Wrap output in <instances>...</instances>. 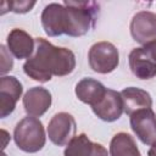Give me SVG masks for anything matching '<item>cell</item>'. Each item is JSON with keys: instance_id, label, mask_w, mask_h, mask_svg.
Masks as SVG:
<instances>
[{"instance_id": "6da1fadb", "label": "cell", "mask_w": 156, "mask_h": 156, "mask_svg": "<svg viewBox=\"0 0 156 156\" xmlns=\"http://www.w3.org/2000/svg\"><path fill=\"white\" fill-rule=\"evenodd\" d=\"M74 68V54L69 49L52 45L44 38H35L34 52L23 65L24 73L40 83L49 82L52 76H67Z\"/></svg>"}, {"instance_id": "7a4b0ae2", "label": "cell", "mask_w": 156, "mask_h": 156, "mask_svg": "<svg viewBox=\"0 0 156 156\" xmlns=\"http://www.w3.org/2000/svg\"><path fill=\"white\" fill-rule=\"evenodd\" d=\"M99 5L94 1H63L62 30L73 38L83 37L95 27Z\"/></svg>"}, {"instance_id": "3957f363", "label": "cell", "mask_w": 156, "mask_h": 156, "mask_svg": "<svg viewBox=\"0 0 156 156\" xmlns=\"http://www.w3.org/2000/svg\"><path fill=\"white\" fill-rule=\"evenodd\" d=\"M13 140L17 147L24 152L40 151L46 141V135L43 123L37 117H24L15 127Z\"/></svg>"}, {"instance_id": "277c9868", "label": "cell", "mask_w": 156, "mask_h": 156, "mask_svg": "<svg viewBox=\"0 0 156 156\" xmlns=\"http://www.w3.org/2000/svg\"><path fill=\"white\" fill-rule=\"evenodd\" d=\"M88 61L94 72L107 74L117 68L119 63V54L112 43L99 41L89 49Z\"/></svg>"}, {"instance_id": "5b68a950", "label": "cell", "mask_w": 156, "mask_h": 156, "mask_svg": "<svg viewBox=\"0 0 156 156\" xmlns=\"http://www.w3.org/2000/svg\"><path fill=\"white\" fill-rule=\"evenodd\" d=\"M130 128L138 139L149 146L156 144V113L152 108H141L129 116Z\"/></svg>"}, {"instance_id": "8992f818", "label": "cell", "mask_w": 156, "mask_h": 156, "mask_svg": "<svg viewBox=\"0 0 156 156\" xmlns=\"http://www.w3.org/2000/svg\"><path fill=\"white\" fill-rule=\"evenodd\" d=\"M77 124L74 117L68 112L56 113L48 124V136L50 141L57 146L67 145L76 136Z\"/></svg>"}, {"instance_id": "52a82bcc", "label": "cell", "mask_w": 156, "mask_h": 156, "mask_svg": "<svg viewBox=\"0 0 156 156\" xmlns=\"http://www.w3.org/2000/svg\"><path fill=\"white\" fill-rule=\"evenodd\" d=\"M130 34L141 45L156 40V13L151 11L136 12L130 22Z\"/></svg>"}, {"instance_id": "ba28073f", "label": "cell", "mask_w": 156, "mask_h": 156, "mask_svg": "<svg viewBox=\"0 0 156 156\" xmlns=\"http://www.w3.org/2000/svg\"><path fill=\"white\" fill-rule=\"evenodd\" d=\"M21 82L13 76H2L0 78V117L5 118L15 111L16 104L22 95Z\"/></svg>"}, {"instance_id": "9c48e42d", "label": "cell", "mask_w": 156, "mask_h": 156, "mask_svg": "<svg viewBox=\"0 0 156 156\" xmlns=\"http://www.w3.org/2000/svg\"><path fill=\"white\" fill-rule=\"evenodd\" d=\"M91 108L93 112L101 121L115 122L124 112V102L121 93L112 89H107L104 98L98 104L91 106Z\"/></svg>"}, {"instance_id": "30bf717a", "label": "cell", "mask_w": 156, "mask_h": 156, "mask_svg": "<svg viewBox=\"0 0 156 156\" xmlns=\"http://www.w3.org/2000/svg\"><path fill=\"white\" fill-rule=\"evenodd\" d=\"M51 93L43 87L30 88L23 96V107L28 116L40 117L51 106Z\"/></svg>"}, {"instance_id": "8fae6325", "label": "cell", "mask_w": 156, "mask_h": 156, "mask_svg": "<svg viewBox=\"0 0 156 156\" xmlns=\"http://www.w3.org/2000/svg\"><path fill=\"white\" fill-rule=\"evenodd\" d=\"M129 68L139 79H151L156 76V63L144 46L135 48L128 56Z\"/></svg>"}, {"instance_id": "7c38bea8", "label": "cell", "mask_w": 156, "mask_h": 156, "mask_svg": "<svg viewBox=\"0 0 156 156\" xmlns=\"http://www.w3.org/2000/svg\"><path fill=\"white\" fill-rule=\"evenodd\" d=\"M9 51L18 60L29 58L35 49V39H33L26 30L13 28L6 39Z\"/></svg>"}, {"instance_id": "4fadbf2b", "label": "cell", "mask_w": 156, "mask_h": 156, "mask_svg": "<svg viewBox=\"0 0 156 156\" xmlns=\"http://www.w3.org/2000/svg\"><path fill=\"white\" fill-rule=\"evenodd\" d=\"M63 156H108L107 150L99 143H93L87 134L82 133L71 139Z\"/></svg>"}, {"instance_id": "5bb4252c", "label": "cell", "mask_w": 156, "mask_h": 156, "mask_svg": "<svg viewBox=\"0 0 156 156\" xmlns=\"http://www.w3.org/2000/svg\"><path fill=\"white\" fill-rule=\"evenodd\" d=\"M62 13H63V4L51 2L44 7L40 20L44 32L49 37H60L63 34Z\"/></svg>"}, {"instance_id": "9a60e30c", "label": "cell", "mask_w": 156, "mask_h": 156, "mask_svg": "<svg viewBox=\"0 0 156 156\" xmlns=\"http://www.w3.org/2000/svg\"><path fill=\"white\" fill-rule=\"evenodd\" d=\"M107 88L99 80L93 78H83L76 85V95L77 98L90 106L98 104L105 95Z\"/></svg>"}, {"instance_id": "2e32d148", "label": "cell", "mask_w": 156, "mask_h": 156, "mask_svg": "<svg viewBox=\"0 0 156 156\" xmlns=\"http://www.w3.org/2000/svg\"><path fill=\"white\" fill-rule=\"evenodd\" d=\"M123 102H124V112L130 116L138 110L141 108H151L152 99L151 95L140 88L128 87L121 91Z\"/></svg>"}, {"instance_id": "e0dca14e", "label": "cell", "mask_w": 156, "mask_h": 156, "mask_svg": "<svg viewBox=\"0 0 156 156\" xmlns=\"http://www.w3.org/2000/svg\"><path fill=\"white\" fill-rule=\"evenodd\" d=\"M110 155L111 156H141L133 136L124 132L117 133L111 139Z\"/></svg>"}, {"instance_id": "ac0fdd59", "label": "cell", "mask_w": 156, "mask_h": 156, "mask_svg": "<svg viewBox=\"0 0 156 156\" xmlns=\"http://www.w3.org/2000/svg\"><path fill=\"white\" fill-rule=\"evenodd\" d=\"M6 4L9 5V11H12L15 13H26L33 9V6L35 5V1L21 0V1H10Z\"/></svg>"}, {"instance_id": "d6986e66", "label": "cell", "mask_w": 156, "mask_h": 156, "mask_svg": "<svg viewBox=\"0 0 156 156\" xmlns=\"http://www.w3.org/2000/svg\"><path fill=\"white\" fill-rule=\"evenodd\" d=\"M0 49H1V57H2V60H1V74H5L6 72H9V71L12 69V67H13V60H12L11 55L7 54L6 48L4 45H1Z\"/></svg>"}, {"instance_id": "ffe728a7", "label": "cell", "mask_w": 156, "mask_h": 156, "mask_svg": "<svg viewBox=\"0 0 156 156\" xmlns=\"http://www.w3.org/2000/svg\"><path fill=\"white\" fill-rule=\"evenodd\" d=\"M145 49H146V51L149 52V55L151 56V58L155 61V63H156V40H154V41H151V43H147V44H145V45H143Z\"/></svg>"}, {"instance_id": "44dd1931", "label": "cell", "mask_w": 156, "mask_h": 156, "mask_svg": "<svg viewBox=\"0 0 156 156\" xmlns=\"http://www.w3.org/2000/svg\"><path fill=\"white\" fill-rule=\"evenodd\" d=\"M147 156H156V144L150 147V150L147 151Z\"/></svg>"}, {"instance_id": "7402d4cb", "label": "cell", "mask_w": 156, "mask_h": 156, "mask_svg": "<svg viewBox=\"0 0 156 156\" xmlns=\"http://www.w3.org/2000/svg\"><path fill=\"white\" fill-rule=\"evenodd\" d=\"M1 156H6V154H2V155H1Z\"/></svg>"}]
</instances>
